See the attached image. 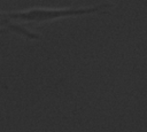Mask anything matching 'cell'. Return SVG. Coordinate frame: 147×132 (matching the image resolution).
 <instances>
[{
	"mask_svg": "<svg viewBox=\"0 0 147 132\" xmlns=\"http://www.w3.org/2000/svg\"><path fill=\"white\" fill-rule=\"evenodd\" d=\"M109 3H101L95 6L87 7H65V8H55V7H33L22 10L13 11H2V16L7 20L21 24V23H46L52 21H57L62 18H71L79 16H87L99 13H106L109 8ZM22 25V24H21Z\"/></svg>",
	"mask_w": 147,
	"mask_h": 132,
	"instance_id": "obj_1",
	"label": "cell"
},
{
	"mask_svg": "<svg viewBox=\"0 0 147 132\" xmlns=\"http://www.w3.org/2000/svg\"><path fill=\"white\" fill-rule=\"evenodd\" d=\"M0 29L7 30L9 32H13V33H16V34H20V36H23L28 39H39V36L37 33L31 32L28 29H25L24 26H22L21 24L14 23V22L7 20L6 17H3L2 11L0 13Z\"/></svg>",
	"mask_w": 147,
	"mask_h": 132,
	"instance_id": "obj_2",
	"label": "cell"
},
{
	"mask_svg": "<svg viewBox=\"0 0 147 132\" xmlns=\"http://www.w3.org/2000/svg\"><path fill=\"white\" fill-rule=\"evenodd\" d=\"M2 33H9V31L3 30V29H0V34H2Z\"/></svg>",
	"mask_w": 147,
	"mask_h": 132,
	"instance_id": "obj_3",
	"label": "cell"
},
{
	"mask_svg": "<svg viewBox=\"0 0 147 132\" xmlns=\"http://www.w3.org/2000/svg\"><path fill=\"white\" fill-rule=\"evenodd\" d=\"M0 13H1V10H0Z\"/></svg>",
	"mask_w": 147,
	"mask_h": 132,
	"instance_id": "obj_4",
	"label": "cell"
}]
</instances>
